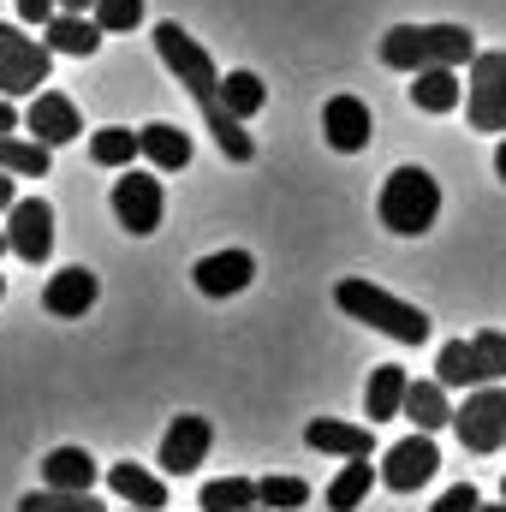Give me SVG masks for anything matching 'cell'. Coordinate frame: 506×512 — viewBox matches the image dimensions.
Returning <instances> with one entry per match:
<instances>
[{"instance_id": "obj_7", "label": "cell", "mask_w": 506, "mask_h": 512, "mask_svg": "<svg viewBox=\"0 0 506 512\" xmlns=\"http://www.w3.org/2000/svg\"><path fill=\"white\" fill-rule=\"evenodd\" d=\"M453 429L471 453H501L506 447V387L489 382L477 393H465V405L453 411Z\"/></svg>"}, {"instance_id": "obj_29", "label": "cell", "mask_w": 506, "mask_h": 512, "mask_svg": "<svg viewBox=\"0 0 506 512\" xmlns=\"http://www.w3.org/2000/svg\"><path fill=\"white\" fill-rule=\"evenodd\" d=\"M435 382L441 387H477V352H471V340H447V346H441Z\"/></svg>"}, {"instance_id": "obj_4", "label": "cell", "mask_w": 506, "mask_h": 512, "mask_svg": "<svg viewBox=\"0 0 506 512\" xmlns=\"http://www.w3.org/2000/svg\"><path fill=\"white\" fill-rule=\"evenodd\" d=\"M376 215H381L387 233L423 239V233L435 227V215H441V185H435V173H423V167H393L387 185H381Z\"/></svg>"}, {"instance_id": "obj_5", "label": "cell", "mask_w": 506, "mask_h": 512, "mask_svg": "<svg viewBox=\"0 0 506 512\" xmlns=\"http://www.w3.org/2000/svg\"><path fill=\"white\" fill-rule=\"evenodd\" d=\"M48 66H54V48L24 36L18 24H0V96H42L36 84H48Z\"/></svg>"}, {"instance_id": "obj_27", "label": "cell", "mask_w": 506, "mask_h": 512, "mask_svg": "<svg viewBox=\"0 0 506 512\" xmlns=\"http://www.w3.org/2000/svg\"><path fill=\"white\" fill-rule=\"evenodd\" d=\"M137 155H143L137 131H126V126H102V131H90V161H96V167H131Z\"/></svg>"}, {"instance_id": "obj_45", "label": "cell", "mask_w": 506, "mask_h": 512, "mask_svg": "<svg viewBox=\"0 0 506 512\" xmlns=\"http://www.w3.org/2000/svg\"><path fill=\"white\" fill-rule=\"evenodd\" d=\"M131 512H137V507H131Z\"/></svg>"}, {"instance_id": "obj_16", "label": "cell", "mask_w": 506, "mask_h": 512, "mask_svg": "<svg viewBox=\"0 0 506 512\" xmlns=\"http://www.w3.org/2000/svg\"><path fill=\"white\" fill-rule=\"evenodd\" d=\"M96 274L90 268H60V274H48V286H42V310L48 316H84L90 304H96Z\"/></svg>"}, {"instance_id": "obj_3", "label": "cell", "mask_w": 506, "mask_h": 512, "mask_svg": "<svg viewBox=\"0 0 506 512\" xmlns=\"http://www.w3.org/2000/svg\"><path fill=\"white\" fill-rule=\"evenodd\" d=\"M334 304H340L352 322H370L376 334L399 340V346H423V340H429V316H423L417 304L393 298L376 280H340V286H334Z\"/></svg>"}, {"instance_id": "obj_20", "label": "cell", "mask_w": 506, "mask_h": 512, "mask_svg": "<svg viewBox=\"0 0 506 512\" xmlns=\"http://www.w3.org/2000/svg\"><path fill=\"white\" fill-rule=\"evenodd\" d=\"M459 96H465L459 66H429V72H411V102H417L423 114H453V108H459Z\"/></svg>"}, {"instance_id": "obj_41", "label": "cell", "mask_w": 506, "mask_h": 512, "mask_svg": "<svg viewBox=\"0 0 506 512\" xmlns=\"http://www.w3.org/2000/svg\"><path fill=\"white\" fill-rule=\"evenodd\" d=\"M6 251H12V239H6V233H0V256H6Z\"/></svg>"}, {"instance_id": "obj_31", "label": "cell", "mask_w": 506, "mask_h": 512, "mask_svg": "<svg viewBox=\"0 0 506 512\" xmlns=\"http://www.w3.org/2000/svg\"><path fill=\"white\" fill-rule=\"evenodd\" d=\"M471 352H477V387L506 382V334L501 328H483V334L471 340Z\"/></svg>"}, {"instance_id": "obj_35", "label": "cell", "mask_w": 506, "mask_h": 512, "mask_svg": "<svg viewBox=\"0 0 506 512\" xmlns=\"http://www.w3.org/2000/svg\"><path fill=\"white\" fill-rule=\"evenodd\" d=\"M54 12H60V0H18V18L24 24H48Z\"/></svg>"}, {"instance_id": "obj_28", "label": "cell", "mask_w": 506, "mask_h": 512, "mask_svg": "<svg viewBox=\"0 0 506 512\" xmlns=\"http://www.w3.org/2000/svg\"><path fill=\"white\" fill-rule=\"evenodd\" d=\"M221 102H227V114H233V120H251V114H262L268 90H262V78H256V72H227V78H221Z\"/></svg>"}, {"instance_id": "obj_21", "label": "cell", "mask_w": 506, "mask_h": 512, "mask_svg": "<svg viewBox=\"0 0 506 512\" xmlns=\"http://www.w3.org/2000/svg\"><path fill=\"white\" fill-rule=\"evenodd\" d=\"M137 143H143V161L155 167V173H179V167H191V137L179 126H167V120H155V126L137 131Z\"/></svg>"}, {"instance_id": "obj_37", "label": "cell", "mask_w": 506, "mask_h": 512, "mask_svg": "<svg viewBox=\"0 0 506 512\" xmlns=\"http://www.w3.org/2000/svg\"><path fill=\"white\" fill-rule=\"evenodd\" d=\"M12 203H18V191H12V173H0V215H6Z\"/></svg>"}, {"instance_id": "obj_6", "label": "cell", "mask_w": 506, "mask_h": 512, "mask_svg": "<svg viewBox=\"0 0 506 512\" xmlns=\"http://www.w3.org/2000/svg\"><path fill=\"white\" fill-rule=\"evenodd\" d=\"M465 120H471V131H506V48H489L471 60Z\"/></svg>"}, {"instance_id": "obj_42", "label": "cell", "mask_w": 506, "mask_h": 512, "mask_svg": "<svg viewBox=\"0 0 506 512\" xmlns=\"http://www.w3.org/2000/svg\"><path fill=\"white\" fill-rule=\"evenodd\" d=\"M501 501H506V477H501Z\"/></svg>"}, {"instance_id": "obj_44", "label": "cell", "mask_w": 506, "mask_h": 512, "mask_svg": "<svg viewBox=\"0 0 506 512\" xmlns=\"http://www.w3.org/2000/svg\"><path fill=\"white\" fill-rule=\"evenodd\" d=\"M0 292H6V280H0Z\"/></svg>"}, {"instance_id": "obj_18", "label": "cell", "mask_w": 506, "mask_h": 512, "mask_svg": "<svg viewBox=\"0 0 506 512\" xmlns=\"http://www.w3.org/2000/svg\"><path fill=\"white\" fill-rule=\"evenodd\" d=\"M108 489L137 512H161L167 507V483L155 477V471H143L137 459H120V465H108Z\"/></svg>"}, {"instance_id": "obj_25", "label": "cell", "mask_w": 506, "mask_h": 512, "mask_svg": "<svg viewBox=\"0 0 506 512\" xmlns=\"http://www.w3.org/2000/svg\"><path fill=\"white\" fill-rule=\"evenodd\" d=\"M197 507L203 512H251V507H262V495H256L251 477H215V483H203Z\"/></svg>"}, {"instance_id": "obj_15", "label": "cell", "mask_w": 506, "mask_h": 512, "mask_svg": "<svg viewBox=\"0 0 506 512\" xmlns=\"http://www.w3.org/2000/svg\"><path fill=\"white\" fill-rule=\"evenodd\" d=\"M304 441H310L316 453H340V459H370V453H376V429L340 423V417H310V423H304Z\"/></svg>"}, {"instance_id": "obj_43", "label": "cell", "mask_w": 506, "mask_h": 512, "mask_svg": "<svg viewBox=\"0 0 506 512\" xmlns=\"http://www.w3.org/2000/svg\"><path fill=\"white\" fill-rule=\"evenodd\" d=\"M251 512H268V507H251Z\"/></svg>"}, {"instance_id": "obj_19", "label": "cell", "mask_w": 506, "mask_h": 512, "mask_svg": "<svg viewBox=\"0 0 506 512\" xmlns=\"http://www.w3.org/2000/svg\"><path fill=\"white\" fill-rule=\"evenodd\" d=\"M405 387H411V376H405L399 364H376V370H370V387H364V417H370V423L405 417Z\"/></svg>"}, {"instance_id": "obj_24", "label": "cell", "mask_w": 506, "mask_h": 512, "mask_svg": "<svg viewBox=\"0 0 506 512\" xmlns=\"http://www.w3.org/2000/svg\"><path fill=\"white\" fill-rule=\"evenodd\" d=\"M370 483H381V471H370V459H346V471L328 483V512H358L370 501Z\"/></svg>"}, {"instance_id": "obj_33", "label": "cell", "mask_w": 506, "mask_h": 512, "mask_svg": "<svg viewBox=\"0 0 506 512\" xmlns=\"http://www.w3.org/2000/svg\"><path fill=\"white\" fill-rule=\"evenodd\" d=\"M96 24L108 36H126V30L143 24V0H96Z\"/></svg>"}, {"instance_id": "obj_26", "label": "cell", "mask_w": 506, "mask_h": 512, "mask_svg": "<svg viewBox=\"0 0 506 512\" xmlns=\"http://www.w3.org/2000/svg\"><path fill=\"white\" fill-rule=\"evenodd\" d=\"M0 173L42 179L48 173V143H36V137H0Z\"/></svg>"}, {"instance_id": "obj_12", "label": "cell", "mask_w": 506, "mask_h": 512, "mask_svg": "<svg viewBox=\"0 0 506 512\" xmlns=\"http://www.w3.org/2000/svg\"><path fill=\"white\" fill-rule=\"evenodd\" d=\"M322 137H328V149H340V155H358V149H370L376 120H370V108H364L358 96H334V102L322 108Z\"/></svg>"}, {"instance_id": "obj_11", "label": "cell", "mask_w": 506, "mask_h": 512, "mask_svg": "<svg viewBox=\"0 0 506 512\" xmlns=\"http://www.w3.org/2000/svg\"><path fill=\"white\" fill-rule=\"evenodd\" d=\"M209 441H215V429H209V417H173L167 423V435H161V471L167 477H185V471H197L203 459H209Z\"/></svg>"}, {"instance_id": "obj_40", "label": "cell", "mask_w": 506, "mask_h": 512, "mask_svg": "<svg viewBox=\"0 0 506 512\" xmlns=\"http://www.w3.org/2000/svg\"><path fill=\"white\" fill-rule=\"evenodd\" d=\"M477 512H506V501H495V507H477Z\"/></svg>"}, {"instance_id": "obj_39", "label": "cell", "mask_w": 506, "mask_h": 512, "mask_svg": "<svg viewBox=\"0 0 506 512\" xmlns=\"http://www.w3.org/2000/svg\"><path fill=\"white\" fill-rule=\"evenodd\" d=\"M495 173H501V179H506V143H501V149H495Z\"/></svg>"}, {"instance_id": "obj_17", "label": "cell", "mask_w": 506, "mask_h": 512, "mask_svg": "<svg viewBox=\"0 0 506 512\" xmlns=\"http://www.w3.org/2000/svg\"><path fill=\"white\" fill-rule=\"evenodd\" d=\"M42 30H48L42 42H48L54 54H72V60H90V54L102 48V36H108V30H102L96 18H84V12H54Z\"/></svg>"}, {"instance_id": "obj_32", "label": "cell", "mask_w": 506, "mask_h": 512, "mask_svg": "<svg viewBox=\"0 0 506 512\" xmlns=\"http://www.w3.org/2000/svg\"><path fill=\"white\" fill-rule=\"evenodd\" d=\"M256 495H262V507L268 512H292V507L310 501V483H304V477H262Z\"/></svg>"}, {"instance_id": "obj_36", "label": "cell", "mask_w": 506, "mask_h": 512, "mask_svg": "<svg viewBox=\"0 0 506 512\" xmlns=\"http://www.w3.org/2000/svg\"><path fill=\"white\" fill-rule=\"evenodd\" d=\"M18 131V108H12V96H0V137H12Z\"/></svg>"}, {"instance_id": "obj_34", "label": "cell", "mask_w": 506, "mask_h": 512, "mask_svg": "<svg viewBox=\"0 0 506 512\" xmlns=\"http://www.w3.org/2000/svg\"><path fill=\"white\" fill-rule=\"evenodd\" d=\"M483 501H477V489L471 483H459V489H447L441 501H435V512H477Z\"/></svg>"}, {"instance_id": "obj_9", "label": "cell", "mask_w": 506, "mask_h": 512, "mask_svg": "<svg viewBox=\"0 0 506 512\" xmlns=\"http://www.w3.org/2000/svg\"><path fill=\"white\" fill-rule=\"evenodd\" d=\"M435 471H441V453H435V441L417 429V435H405V441L387 447V459H381V489L411 495V489H423Z\"/></svg>"}, {"instance_id": "obj_8", "label": "cell", "mask_w": 506, "mask_h": 512, "mask_svg": "<svg viewBox=\"0 0 506 512\" xmlns=\"http://www.w3.org/2000/svg\"><path fill=\"white\" fill-rule=\"evenodd\" d=\"M161 209H167V197H161V179L155 173H137L126 167L120 179H114V215H120V227L126 233H155L161 227Z\"/></svg>"}, {"instance_id": "obj_23", "label": "cell", "mask_w": 506, "mask_h": 512, "mask_svg": "<svg viewBox=\"0 0 506 512\" xmlns=\"http://www.w3.org/2000/svg\"><path fill=\"white\" fill-rule=\"evenodd\" d=\"M405 417L423 429V435H435V429H447L453 423V405H447V387L441 382H411L405 387Z\"/></svg>"}, {"instance_id": "obj_13", "label": "cell", "mask_w": 506, "mask_h": 512, "mask_svg": "<svg viewBox=\"0 0 506 512\" xmlns=\"http://www.w3.org/2000/svg\"><path fill=\"white\" fill-rule=\"evenodd\" d=\"M24 131H30L36 143L60 149V143H72V137L84 131V120H78L72 96H60V90H42V96H30V114H24Z\"/></svg>"}, {"instance_id": "obj_30", "label": "cell", "mask_w": 506, "mask_h": 512, "mask_svg": "<svg viewBox=\"0 0 506 512\" xmlns=\"http://www.w3.org/2000/svg\"><path fill=\"white\" fill-rule=\"evenodd\" d=\"M18 512H108L90 489L78 495V489H30L24 501H18Z\"/></svg>"}, {"instance_id": "obj_2", "label": "cell", "mask_w": 506, "mask_h": 512, "mask_svg": "<svg viewBox=\"0 0 506 512\" xmlns=\"http://www.w3.org/2000/svg\"><path fill=\"white\" fill-rule=\"evenodd\" d=\"M477 60V36L465 24H393L381 36V66L393 72H429V66H465Z\"/></svg>"}, {"instance_id": "obj_14", "label": "cell", "mask_w": 506, "mask_h": 512, "mask_svg": "<svg viewBox=\"0 0 506 512\" xmlns=\"http://www.w3.org/2000/svg\"><path fill=\"white\" fill-rule=\"evenodd\" d=\"M191 280H197L203 298H233V292H245L256 280V256L251 251H215L191 268Z\"/></svg>"}, {"instance_id": "obj_22", "label": "cell", "mask_w": 506, "mask_h": 512, "mask_svg": "<svg viewBox=\"0 0 506 512\" xmlns=\"http://www.w3.org/2000/svg\"><path fill=\"white\" fill-rule=\"evenodd\" d=\"M42 489H96V459L84 447H54L42 459Z\"/></svg>"}, {"instance_id": "obj_1", "label": "cell", "mask_w": 506, "mask_h": 512, "mask_svg": "<svg viewBox=\"0 0 506 512\" xmlns=\"http://www.w3.org/2000/svg\"><path fill=\"white\" fill-rule=\"evenodd\" d=\"M155 54H161V66L185 84V96L197 102V114L209 120L215 143H221V155H227V161H251L256 143H251V131H245V120H233L227 102H221V72H215L209 48H203L191 30H179V24L167 18V24H155Z\"/></svg>"}, {"instance_id": "obj_10", "label": "cell", "mask_w": 506, "mask_h": 512, "mask_svg": "<svg viewBox=\"0 0 506 512\" xmlns=\"http://www.w3.org/2000/svg\"><path fill=\"white\" fill-rule=\"evenodd\" d=\"M6 239H12V256L18 262H48L54 256V209L42 203V197H18L12 209H6Z\"/></svg>"}, {"instance_id": "obj_38", "label": "cell", "mask_w": 506, "mask_h": 512, "mask_svg": "<svg viewBox=\"0 0 506 512\" xmlns=\"http://www.w3.org/2000/svg\"><path fill=\"white\" fill-rule=\"evenodd\" d=\"M84 6H96V0H60V12H84Z\"/></svg>"}]
</instances>
